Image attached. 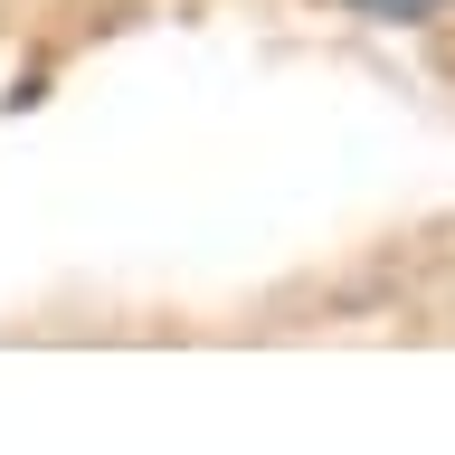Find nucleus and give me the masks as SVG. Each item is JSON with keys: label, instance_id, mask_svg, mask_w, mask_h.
Returning <instances> with one entry per match:
<instances>
[{"label": "nucleus", "instance_id": "1", "mask_svg": "<svg viewBox=\"0 0 455 455\" xmlns=\"http://www.w3.org/2000/svg\"><path fill=\"white\" fill-rule=\"evenodd\" d=\"M351 10H370V20H398V28H418V20H436V10H455V0H351Z\"/></svg>", "mask_w": 455, "mask_h": 455}]
</instances>
